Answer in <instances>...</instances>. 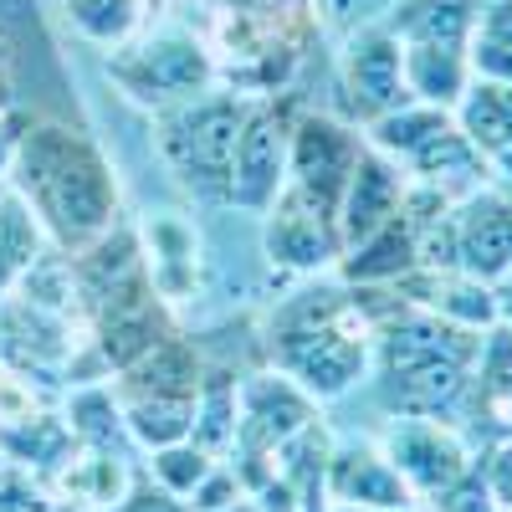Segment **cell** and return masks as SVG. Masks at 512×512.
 <instances>
[{
	"label": "cell",
	"instance_id": "1",
	"mask_svg": "<svg viewBox=\"0 0 512 512\" xmlns=\"http://www.w3.org/2000/svg\"><path fill=\"white\" fill-rule=\"evenodd\" d=\"M6 185L31 205L47 241L57 251H82L93 246L103 231L118 226V169L113 159L72 123L57 118H31L16 144Z\"/></svg>",
	"mask_w": 512,
	"mask_h": 512
},
{
	"label": "cell",
	"instance_id": "2",
	"mask_svg": "<svg viewBox=\"0 0 512 512\" xmlns=\"http://www.w3.org/2000/svg\"><path fill=\"white\" fill-rule=\"evenodd\" d=\"M482 349V333L456 328L425 308H410L405 297L374 323L369 369L384 390L390 415H425L451 420L472 390V364Z\"/></svg>",
	"mask_w": 512,
	"mask_h": 512
},
{
	"label": "cell",
	"instance_id": "3",
	"mask_svg": "<svg viewBox=\"0 0 512 512\" xmlns=\"http://www.w3.org/2000/svg\"><path fill=\"white\" fill-rule=\"evenodd\" d=\"M272 369L287 374L308 400H338L369 374L374 354V323L359 308L349 287L297 292L292 303L277 308L267 328Z\"/></svg>",
	"mask_w": 512,
	"mask_h": 512
},
{
	"label": "cell",
	"instance_id": "4",
	"mask_svg": "<svg viewBox=\"0 0 512 512\" xmlns=\"http://www.w3.org/2000/svg\"><path fill=\"white\" fill-rule=\"evenodd\" d=\"M246 118V98L236 93H200L190 103H175L154 118V149L164 169L190 195L226 205L231 190V154Z\"/></svg>",
	"mask_w": 512,
	"mask_h": 512
},
{
	"label": "cell",
	"instance_id": "5",
	"mask_svg": "<svg viewBox=\"0 0 512 512\" xmlns=\"http://www.w3.org/2000/svg\"><path fill=\"white\" fill-rule=\"evenodd\" d=\"M108 77L118 82V93L139 108H175L200 93H210L216 82V57L205 52V41L180 26H159L149 36H128L123 47L108 57Z\"/></svg>",
	"mask_w": 512,
	"mask_h": 512
},
{
	"label": "cell",
	"instance_id": "6",
	"mask_svg": "<svg viewBox=\"0 0 512 512\" xmlns=\"http://www.w3.org/2000/svg\"><path fill=\"white\" fill-rule=\"evenodd\" d=\"M379 451L390 456V466L410 487V497L425 502V507L451 497L466 477L477 472V451H472V441H466V431L456 420L395 415L379 436Z\"/></svg>",
	"mask_w": 512,
	"mask_h": 512
},
{
	"label": "cell",
	"instance_id": "7",
	"mask_svg": "<svg viewBox=\"0 0 512 512\" xmlns=\"http://www.w3.org/2000/svg\"><path fill=\"white\" fill-rule=\"evenodd\" d=\"M292 108L277 98L246 103L236 154H231V190L226 205L246 210V216H267V205L287 185V149H292Z\"/></svg>",
	"mask_w": 512,
	"mask_h": 512
},
{
	"label": "cell",
	"instance_id": "8",
	"mask_svg": "<svg viewBox=\"0 0 512 512\" xmlns=\"http://www.w3.org/2000/svg\"><path fill=\"white\" fill-rule=\"evenodd\" d=\"M359 154H364V134L354 123H338L333 113H297L292 149H287V190L308 195L313 205L338 216V195H344Z\"/></svg>",
	"mask_w": 512,
	"mask_h": 512
},
{
	"label": "cell",
	"instance_id": "9",
	"mask_svg": "<svg viewBox=\"0 0 512 512\" xmlns=\"http://www.w3.org/2000/svg\"><path fill=\"white\" fill-rule=\"evenodd\" d=\"M169 333H175V318H169V303L154 292V282L128 287L123 297L88 313V349H93V364L103 369V379H113L128 364H139L144 354H154Z\"/></svg>",
	"mask_w": 512,
	"mask_h": 512
},
{
	"label": "cell",
	"instance_id": "10",
	"mask_svg": "<svg viewBox=\"0 0 512 512\" xmlns=\"http://www.w3.org/2000/svg\"><path fill=\"white\" fill-rule=\"evenodd\" d=\"M262 246L272 256V267H287V272H328V267H338V256H344L338 216L313 205L308 195L287 190V185L262 216Z\"/></svg>",
	"mask_w": 512,
	"mask_h": 512
},
{
	"label": "cell",
	"instance_id": "11",
	"mask_svg": "<svg viewBox=\"0 0 512 512\" xmlns=\"http://www.w3.org/2000/svg\"><path fill=\"white\" fill-rule=\"evenodd\" d=\"M338 93L359 123H374L405 98V67H400V41L390 26H364L349 36L344 57H338Z\"/></svg>",
	"mask_w": 512,
	"mask_h": 512
},
{
	"label": "cell",
	"instance_id": "12",
	"mask_svg": "<svg viewBox=\"0 0 512 512\" xmlns=\"http://www.w3.org/2000/svg\"><path fill=\"white\" fill-rule=\"evenodd\" d=\"M456 272L497 287L512 272V195L502 190H472L456 200Z\"/></svg>",
	"mask_w": 512,
	"mask_h": 512
},
{
	"label": "cell",
	"instance_id": "13",
	"mask_svg": "<svg viewBox=\"0 0 512 512\" xmlns=\"http://www.w3.org/2000/svg\"><path fill=\"white\" fill-rule=\"evenodd\" d=\"M323 502H344V507H390L410 512L415 497L390 466V456L379 451V441H344L333 446L328 472H323Z\"/></svg>",
	"mask_w": 512,
	"mask_h": 512
},
{
	"label": "cell",
	"instance_id": "14",
	"mask_svg": "<svg viewBox=\"0 0 512 512\" xmlns=\"http://www.w3.org/2000/svg\"><path fill=\"white\" fill-rule=\"evenodd\" d=\"M400 205H405V169L364 144L344 195H338V236H344V251L354 241H364L369 231H379L384 221H395Z\"/></svg>",
	"mask_w": 512,
	"mask_h": 512
},
{
	"label": "cell",
	"instance_id": "15",
	"mask_svg": "<svg viewBox=\"0 0 512 512\" xmlns=\"http://www.w3.org/2000/svg\"><path fill=\"white\" fill-rule=\"evenodd\" d=\"M456 128L466 134L487 164V175H507L512 180V82H482L472 77V88L461 93V103L451 108Z\"/></svg>",
	"mask_w": 512,
	"mask_h": 512
},
{
	"label": "cell",
	"instance_id": "16",
	"mask_svg": "<svg viewBox=\"0 0 512 512\" xmlns=\"http://www.w3.org/2000/svg\"><path fill=\"white\" fill-rule=\"evenodd\" d=\"M128 477L118 451H93V446H72V456L57 466L52 477H41V492L47 502H62V507H77V512H108L123 502L128 492Z\"/></svg>",
	"mask_w": 512,
	"mask_h": 512
},
{
	"label": "cell",
	"instance_id": "17",
	"mask_svg": "<svg viewBox=\"0 0 512 512\" xmlns=\"http://www.w3.org/2000/svg\"><path fill=\"white\" fill-rule=\"evenodd\" d=\"M139 246H144V272H149V282L164 303L195 297V287H200V236H195L190 221L159 216L154 226L139 231Z\"/></svg>",
	"mask_w": 512,
	"mask_h": 512
},
{
	"label": "cell",
	"instance_id": "18",
	"mask_svg": "<svg viewBox=\"0 0 512 512\" xmlns=\"http://www.w3.org/2000/svg\"><path fill=\"white\" fill-rule=\"evenodd\" d=\"M415 267H420L415 262V226H410L405 210L338 256V277H344V287H395Z\"/></svg>",
	"mask_w": 512,
	"mask_h": 512
},
{
	"label": "cell",
	"instance_id": "19",
	"mask_svg": "<svg viewBox=\"0 0 512 512\" xmlns=\"http://www.w3.org/2000/svg\"><path fill=\"white\" fill-rule=\"evenodd\" d=\"M466 410L482 420L487 431L502 441L512 436V328L492 323L482 333V349L472 364V390H466Z\"/></svg>",
	"mask_w": 512,
	"mask_h": 512
},
{
	"label": "cell",
	"instance_id": "20",
	"mask_svg": "<svg viewBox=\"0 0 512 512\" xmlns=\"http://www.w3.org/2000/svg\"><path fill=\"white\" fill-rule=\"evenodd\" d=\"M400 67H405V98L431 103V108H456L461 93L472 88V62L466 47H431V41H400Z\"/></svg>",
	"mask_w": 512,
	"mask_h": 512
},
{
	"label": "cell",
	"instance_id": "21",
	"mask_svg": "<svg viewBox=\"0 0 512 512\" xmlns=\"http://www.w3.org/2000/svg\"><path fill=\"white\" fill-rule=\"evenodd\" d=\"M200 379H205V364H200L195 338L169 333L154 354H144L139 364H128L108 384L113 390H134V395H200Z\"/></svg>",
	"mask_w": 512,
	"mask_h": 512
},
{
	"label": "cell",
	"instance_id": "22",
	"mask_svg": "<svg viewBox=\"0 0 512 512\" xmlns=\"http://www.w3.org/2000/svg\"><path fill=\"white\" fill-rule=\"evenodd\" d=\"M113 390V384H108ZM118 415H123V436L139 441L144 451L190 441L195 425V395H134V390H113Z\"/></svg>",
	"mask_w": 512,
	"mask_h": 512
},
{
	"label": "cell",
	"instance_id": "23",
	"mask_svg": "<svg viewBox=\"0 0 512 512\" xmlns=\"http://www.w3.org/2000/svg\"><path fill=\"white\" fill-rule=\"evenodd\" d=\"M477 11L482 0H400L390 11V26L395 41H431V47H466L472 41V26H477Z\"/></svg>",
	"mask_w": 512,
	"mask_h": 512
},
{
	"label": "cell",
	"instance_id": "24",
	"mask_svg": "<svg viewBox=\"0 0 512 512\" xmlns=\"http://www.w3.org/2000/svg\"><path fill=\"white\" fill-rule=\"evenodd\" d=\"M47 251H52V241H47V231H41V221L31 216V205L6 185L0 190V297H6Z\"/></svg>",
	"mask_w": 512,
	"mask_h": 512
},
{
	"label": "cell",
	"instance_id": "25",
	"mask_svg": "<svg viewBox=\"0 0 512 512\" xmlns=\"http://www.w3.org/2000/svg\"><path fill=\"white\" fill-rule=\"evenodd\" d=\"M236 395H241V379L236 374H205L200 379V395H195V425H190V441L226 461L231 441H236Z\"/></svg>",
	"mask_w": 512,
	"mask_h": 512
},
{
	"label": "cell",
	"instance_id": "26",
	"mask_svg": "<svg viewBox=\"0 0 512 512\" xmlns=\"http://www.w3.org/2000/svg\"><path fill=\"white\" fill-rule=\"evenodd\" d=\"M466 62L482 82H512V0H482L472 41H466Z\"/></svg>",
	"mask_w": 512,
	"mask_h": 512
},
{
	"label": "cell",
	"instance_id": "27",
	"mask_svg": "<svg viewBox=\"0 0 512 512\" xmlns=\"http://www.w3.org/2000/svg\"><path fill=\"white\" fill-rule=\"evenodd\" d=\"M67 431L77 446H93V451H118L123 441V415L108 384H77L72 400H67Z\"/></svg>",
	"mask_w": 512,
	"mask_h": 512
},
{
	"label": "cell",
	"instance_id": "28",
	"mask_svg": "<svg viewBox=\"0 0 512 512\" xmlns=\"http://www.w3.org/2000/svg\"><path fill=\"white\" fill-rule=\"evenodd\" d=\"M67 6V21L77 36L98 41V47H123L128 36L139 31V16H144V0H62Z\"/></svg>",
	"mask_w": 512,
	"mask_h": 512
},
{
	"label": "cell",
	"instance_id": "29",
	"mask_svg": "<svg viewBox=\"0 0 512 512\" xmlns=\"http://www.w3.org/2000/svg\"><path fill=\"white\" fill-rule=\"evenodd\" d=\"M216 466V456H205L195 441H175V446H159V451H149V482H159L164 492H175L180 502L205 482V472Z\"/></svg>",
	"mask_w": 512,
	"mask_h": 512
},
{
	"label": "cell",
	"instance_id": "30",
	"mask_svg": "<svg viewBox=\"0 0 512 512\" xmlns=\"http://www.w3.org/2000/svg\"><path fill=\"white\" fill-rule=\"evenodd\" d=\"M236 497H246L241 477L231 472V461H216V466L205 472V482L185 497V507H190V512H221V507H231Z\"/></svg>",
	"mask_w": 512,
	"mask_h": 512
},
{
	"label": "cell",
	"instance_id": "31",
	"mask_svg": "<svg viewBox=\"0 0 512 512\" xmlns=\"http://www.w3.org/2000/svg\"><path fill=\"white\" fill-rule=\"evenodd\" d=\"M477 472H482L487 497H492L502 512H512V436H502V441L477 461Z\"/></svg>",
	"mask_w": 512,
	"mask_h": 512
},
{
	"label": "cell",
	"instance_id": "32",
	"mask_svg": "<svg viewBox=\"0 0 512 512\" xmlns=\"http://www.w3.org/2000/svg\"><path fill=\"white\" fill-rule=\"evenodd\" d=\"M118 512H190V507L175 492H164L159 482L134 477V482H128V492H123V502H118Z\"/></svg>",
	"mask_w": 512,
	"mask_h": 512
},
{
	"label": "cell",
	"instance_id": "33",
	"mask_svg": "<svg viewBox=\"0 0 512 512\" xmlns=\"http://www.w3.org/2000/svg\"><path fill=\"white\" fill-rule=\"evenodd\" d=\"M436 512H502L492 497H487V487H482V472H472V477H466L451 497H441L436 502Z\"/></svg>",
	"mask_w": 512,
	"mask_h": 512
},
{
	"label": "cell",
	"instance_id": "34",
	"mask_svg": "<svg viewBox=\"0 0 512 512\" xmlns=\"http://www.w3.org/2000/svg\"><path fill=\"white\" fill-rule=\"evenodd\" d=\"M26 113H0V185H6V175H11V159H16V144H21V134H26Z\"/></svg>",
	"mask_w": 512,
	"mask_h": 512
},
{
	"label": "cell",
	"instance_id": "35",
	"mask_svg": "<svg viewBox=\"0 0 512 512\" xmlns=\"http://www.w3.org/2000/svg\"><path fill=\"white\" fill-rule=\"evenodd\" d=\"M47 497H0V512H41Z\"/></svg>",
	"mask_w": 512,
	"mask_h": 512
},
{
	"label": "cell",
	"instance_id": "36",
	"mask_svg": "<svg viewBox=\"0 0 512 512\" xmlns=\"http://www.w3.org/2000/svg\"><path fill=\"white\" fill-rule=\"evenodd\" d=\"M16 108V93H11V77L0 72V113H11Z\"/></svg>",
	"mask_w": 512,
	"mask_h": 512
},
{
	"label": "cell",
	"instance_id": "37",
	"mask_svg": "<svg viewBox=\"0 0 512 512\" xmlns=\"http://www.w3.org/2000/svg\"><path fill=\"white\" fill-rule=\"evenodd\" d=\"M221 512H262V507H256V497H236V502L221 507Z\"/></svg>",
	"mask_w": 512,
	"mask_h": 512
},
{
	"label": "cell",
	"instance_id": "38",
	"mask_svg": "<svg viewBox=\"0 0 512 512\" xmlns=\"http://www.w3.org/2000/svg\"><path fill=\"white\" fill-rule=\"evenodd\" d=\"M328 512H390V507H344V502H323Z\"/></svg>",
	"mask_w": 512,
	"mask_h": 512
},
{
	"label": "cell",
	"instance_id": "39",
	"mask_svg": "<svg viewBox=\"0 0 512 512\" xmlns=\"http://www.w3.org/2000/svg\"><path fill=\"white\" fill-rule=\"evenodd\" d=\"M41 512H77V507H62V502H47V507H41Z\"/></svg>",
	"mask_w": 512,
	"mask_h": 512
},
{
	"label": "cell",
	"instance_id": "40",
	"mask_svg": "<svg viewBox=\"0 0 512 512\" xmlns=\"http://www.w3.org/2000/svg\"><path fill=\"white\" fill-rule=\"evenodd\" d=\"M303 512H328V507H323V502H308V507H303Z\"/></svg>",
	"mask_w": 512,
	"mask_h": 512
},
{
	"label": "cell",
	"instance_id": "41",
	"mask_svg": "<svg viewBox=\"0 0 512 512\" xmlns=\"http://www.w3.org/2000/svg\"><path fill=\"white\" fill-rule=\"evenodd\" d=\"M108 512H118V507H108Z\"/></svg>",
	"mask_w": 512,
	"mask_h": 512
},
{
	"label": "cell",
	"instance_id": "42",
	"mask_svg": "<svg viewBox=\"0 0 512 512\" xmlns=\"http://www.w3.org/2000/svg\"><path fill=\"white\" fill-rule=\"evenodd\" d=\"M0 190H6V185H0Z\"/></svg>",
	"mask_w": 512,
	"mask_h": 512
},
{
	"label": "cell",
	"instance_id": "43",
	"mask_svg": "<svg viewBox=\"0 0 512 512\" xmlns=\"http://www.w3.org/2000/svg\"><path fill=\"white\" fill-rule=\"evenodd\" d=\"M431 512H436V507H431Z\"/></svg>",
	"mask_w": 512,
	"mask_h": 512
},
{
	"label": "cell",
	"instance_id": "44",
	"mask_svg": "<svg viewBox=\"0 0 512 512\" xmlns=\"http://www.w3.org/2000/svg\"><path fill=\"white\" fill-rule=\"evenodd\" d=\"M507 328H512V323H507Z\"/></svg>",
	"mask_w": 512,
	"mask_h": 512
}]
</instances>
